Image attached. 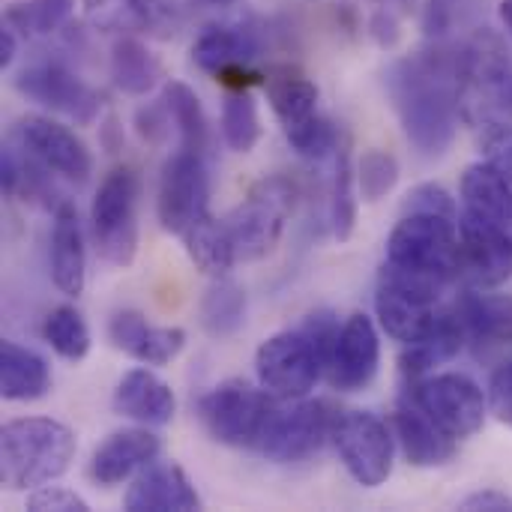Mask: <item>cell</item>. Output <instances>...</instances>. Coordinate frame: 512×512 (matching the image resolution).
Here are the masks:
<instances>
[{
    "label": "cell",
    "instance_id": "cell-1",
    "mask_svg": "<svg viewBox=\"0 0 512 512\" xmlns=\"http://www.w3.org/2000/svg\"><path fill=\"white\" fill-rule=\"evenodd\" d=\"M384 84L411 147L426 159L444 156L462 117V48L408 54L387 69Z\"/></svg>",
    "mask_w": 512,
    "mask_h": 512
},
{
    "label": "cell",
    "instance_id": "cell-2",
    "mask_svg": "<svg viewBox=\"0 0 512 512\" xmlns=\"http://www.w3.org/2000/svg\"><path fill=\"white\" fill-rule=\"evenodd\" d=\"M78 453V438L51 417H21L0 429V480L12 492H27L60 480Z\"/></svg>",
    "mask_w": 512,
    "mask_h": 512
},
{
    "label": "cell",
    "instance_id": "cell-3",
    "mask_svg": "<svg viewBox=\"0 0 512 512\" xmlns=\"http://www.w3.org/2000/svg\"><path fill=\"white\" fill-rule=\"evenodd\" d=\"M387 267L444 291L459 276V219L402 213L387 237Z\"/></svg>",
    "mask_w": 512,
    "mask_h": 512
},
{
    "label": "cell",
    "instance_id": "cell-4",
    "mask_svg": "<svg viewBox=\"0 0 512 512\" xmlns=\"http://www.w3.org/2000/svg\"><path fill=\"white\" fill-rule=\"evenodd\" d=\"M138 201L141 180L135 168L117 165L99 183L90 207L96 252L111 267H129L138 255Z\"/></svg>",
    "mask_w": 512,
    "mask_h": 512
},
{
    "label": "cell",
    "instance_id": "cell-5",
    "mask_svg": "<svg viewBox=\"0 0 512 512\" xmlns=\"http://www.w3.org/2000/svg\"><path fill=\"white\" fill-rule=\"evenodd\" d=\"M273 408L276 402L264 387L231 378L198 399V420L216 444L258 450Z\"/></svg>",
    "mask_w": 512,
    "mask_h": 512
},
{
    "label": "cell",
    "instance_id": "cell-6",
    "mask_svg": "<svg viewBox=\"0 0 512 512\" xmlns=\"http://www.w3.org/2000/svg\"><path fill=\"white\" fill-rule=\"evenodd\" d=\"M297 189L288 177H264L252 186L249 198L234 207L225 219L228 234L234 240L237 261H261L267 258L285 231L288 216L294 213Z\"/></svg>",
    "mask_w": 512,
    "mask_h": 512
},
{
    "label": "cell",
    "instance_id": "cell-7",
    "mask_svg": "<svg viewBox=\"0 0 512 512\" xmlns=\"http://www.w3.org/2000/svg\"><path fill=\"white\" fill-rule=\"evenodd\" d=\"M258 384L279 402L306 399L327 375V363L303 330H285L264 339L255 351Z\"/></svg>",
    "mask_w": 512,
    "mask_h": 512
},
{
    "label": "cell",
    "instance_id": "cell-8",
    "mask_svg": "<svg viewBox=\"0 0 512 512\" xmlns=\"http://www.w3.org/2000/svg\"><path fill=\"white\" fill-rule=\"evenodd\" d=\"M336 453L363 489H378L393 474L396 459V432L372 411H345L333 426Z\"/></svg>",
    "mask_w": 512,
    "mask_h": 512
},
{
    "label": "cell",
    "instance_id": "cell-9",
    "mask_svg": "<svg viewBox=\"0 0 512 512\" xmlns=\"http://www.w3.org/2000/svg\"><path fill=\"white\" fill-rule=\"evenodd\" d=\"M336 411L318 399H294L288 405H276L267 429L261 435L258 453L276 465H294L312 459L327 438H333Z\"/></svg>",
    "mask_w": 512,
    "mask_h": 512
},
{
    "label": "cell",
    "instance_id": "cell-10",
    "mask_svg": "<svg viewBox=\"0 0 512 512\" xmlns=\"http://www.w3.org/2000/svg\"><path fill=\"white\" fill-rule=\"evenodd\" d=\"M408 399L426 411L456 441L471 438L483 429L489 414V396L483 387L462 372H441L414 381Z\"/></svg>",
    "mask_w": 512,
    "mask_h": 512
},
{
    "label": "cell",
    "instance_id": "cell-11",
    "mask_svg": "<svg viewBox=\"0 0 512 512\" xmlns=\"http://www.w3.org/2000/svg\"><path fill=\"white\" fill-rule=\"evenodd\" d=\"M12 87L24 99L75 120L78 126H90L102 111V93L60 60H36L18 69Z\"/></svg>",
    "mask_w": 512,
    "mask_h": 512
},
{
    "label": "cell",
    "instance_id": "cell-12",
    "mask_svg": "<svg viewBox=\"0 0 512 512\" xmlns=\"http://www.w3.org/2000/svg\"><path fill=\"white\" fill-rule=\"evenodd\" d=\"M210 201V177L201 153L177 150L165 165L159 177V195H156V216L159 225L168 234L183 237L186 228L207 213Z\"/></svg>",
    "mask_w": 512,
    "mask_h": 512
},
{
    "label": "cell",
    "instance_id": "cell-13",
    "mask_svg": "<svg viewBox=\"0 0 512 512\" xmlns=\"http://www.w3.org/2000/svg\"><path fill=\"white\" fill-rule=\"evenodd\" d=\"M459 276L483 291L510 282L512 237L504 225L474 213L459 216Z\"/></svg>",
    "mask_w": 512,
    "mask_h": 512
},
{
    "label": "cell",
    "instance_id": "cell-14",
    "mask_svg": "<svg viewBox=\"0 0 512 512\" xmlns=\"http://www.w3.org/2000/svg\"><path fill=\"white\" fill-rule=\"evenodd\" d=\"M15 138L18 147L45 165L48 171L72 180V183H87L93 174V156L87 144L63 123L42 117V114H27L15 123Z\"/></svg>",
    "mask_w": 512,
    "mask_h": 512
},
{
    "label": "cell",
    "instance_id": "cell-15",
    "mask_svg": "<svg viewBox=\"0 0 512 512\" xmlns=\"http://www.w3.org/2000/svg\"><path fill=\"white\" fill-rule=\"evenodd\" d=\"M378 366H381V336L375 321L363 312L348 315L327 360L330 387L342 393H360L375 381Z\"/></svg>",
    "mask_w": 512,
    "mask_h": 512
},
{
    "label": "cell",
    "instance_id": "cell-16",
    "mask_svg": "<svg viewBox=\"0 0 512 512\" xmlns=\"http://www.w3.org/2000/svg\"><path fill=\"white\" fill-rule=\"evenodd\" d=\"M84 15L96 30L153 39H171L183 24L174 0H84Z\"/></svg>",
    "mask_w": 512,
    "mask_h": 512
},
{
    "label": "cell",
    "instance_id": "cell-17",
    "mask_svg": "<svg viewBox=\"0 0 512 512\" xmlns=\"http://www.w3.org/2000/svg\"><path fill=\"white\" fill-rule=\"evenodd\" d=\"M162 453V441L147 429H123V432H114L108 435L93 459H90V480L102 489H111V486H120L126 483L129 477L141 474L147 465H153Z\"/></svg>",
    "mask_w": 512,
    "mask_h": 512
},
{
    "label": "cell",
    "instance_id": "cell-18",
    "mask_svg": "<svg viewBox=\"0 0 512 512\" xmlns=\"http://www.w3.org/2000/svg\"><path fill=\"white\" fill-rule=\"evenodd\" d=\"M123 507L129 512H195L201 510V498L177 462H153L132 480Z\"/></svg>",
    "mask_w": 512,
    "mask_h": 512
},
{
    "label": "cell",
    "instance_id": "cell-19",
    "mask_svg": "<svg viewBox=\"0 0 512 512\" xmlns=\"http://www.w3.org/2000/svg\"><path fill=\"white\" fill-rule=\"evenodd\" d=\"M108 336H111L114 348H120L141 366H168L186 348V330L153 327L135 309L114 312V318L108 324Z\"/></svg>",
    "mask_w": 512,
    "mask_h": 512
},
{
    "label": "cell",
    "instance_id": "cell-20",
    "mask_svg": "<svg viewBox=\"0 0 512 512\" xmlns=\"http://www.w3.org/2000/svg\"><path fill=\"white\" fill-rule=\"evenodd\" d=\"M111 408H114V414H120L138 426L162 429L177 414V396H174L171 384H165L150 369H129L114 387Z\"/></svg>",
    "mask_w": 512,
    "mask_h": 512
},
{
    "label": "cell",
    "instance_id": "cell-21",
    "mask_svg": "<svg viewBox=\"0 0 512 512\" xmlns=\"http://www.w3.org/2000/svg\"><path fill=\"white\" fill-rule=\"evenodd\" d=\"M393 432L396 441L414 468H444L456 459L459 441L447 435L426 411H420L411 399L399 402L393 414Z\"/></svg>",
    "mask_w": 512,
    "mask_h": 512
},
{
    "label": "cell",
    "instance_id": "cell-22",
    "mask_svg": "<svg viewBox=\"0 0 512 512\" xmlns=\"http://www.w3.org/2000/svg\"><path fill=\"white\" fill-rule=\"evenodd\" d=\"M375 312L378 321L384 327V333L402 345L417 342L420 336L429 333V327L435 324L441 306L432 300H423L420 294L402 288L399 282L378 276V294H375Z\"/></svg>",
    "mask_w": 512,
    "mask_h": 512
},
{
    "label": "cell",
    "instance_id": "cell-23",
    "mask_svg": "<svg viewBox=\"0 0 512 512\" xmlns=\"http://www.w3.org/2000/svg\"><path fill=\"white\" fill-rule=\"evenodd\" d=\"M51 279L54 288L66 297H78L87 282V252H84V231L75 204L63 201L54 207L51 225Z\"/></svg>",
    "mask_w": 512,
    "mask_h": 512
},
{
    "label": "cell",
    "instance_id": "cell-24",
    "mask_svg": "<svg viewBox=\"0 0 512 512\" xmlns=\"http://www.w3.org/2000/svg\"><path fill=\"white\" fill-rule=\"evenodd\" d=\"M261 54V36L246 24H213L198 33L192 45V60L213 78L231 66H252Z\"/></svg>",
    "mask_w": 512,
    "mask_h": 512
},
{
    "label": "cell",
    "instance_id": "cell-25",
    "mask_svg": "<svg viewBox=\"0 0 512 512\" xmlns=\"http://www.w3.org/2000/svg\"><path fill=\"white\" fill-rule=\"evenodd\" d=\"M261 87L267 90V102L285 132L318 117V84L306 72L294 66H273Z\"/></svg>",
    "mask_w": 512,
    "mask_h": 512
},
{
    "label": "cell",
    "instance_id": "cell-26",
    "mask_svg": "<svg viewBox=\"0 0 512 512\" xmlns=\"http://www.w3.org/2000/svg\"><path fill=\"white\" fill-rule=\"evenodd\" d=\"M465 339H468V333H465L456 309H441L435 324L429 327V333L420 336L417 342L405 345L402 360H399L402 375L411 378V381L426 378L435 366L453 360L465 348Z\"/></svg>",
    "mask_w": 512,
    "mask_h": 512
},
{
    "label": "cell",
    "instance_id": "cell-27",
    "mask_svg": "<svg viewBox=\"0 0 512 512\" xmlns=\"http://www.w3.org/2000/svg\"><path fill=\"white\" fill-rule=\"evenodd\" d=\"M51 390V366L36 351L3 339L0 345V396L6 402H36Z\"/></svg>",
    "mask_w": 512,
    "mask_h": 512
},
{
    "label": "cell",
    "instance_id": "cell-28",
    "mask_svg": "<svg viewBox=\"0 0 512 512\" xmlns=\"http://www.w3.org/2000/svg\"><path fill=\"white\" fill-rule=\"evenodd\" d=\"M465 213H474L480 219L510 225L512 222V183L492 165V162H474L465 168L459 183Z\"/></svg>",
    "mask_w": 512,
    "mask_h": 512
},
{
    "label": "cell",
    "instance_id": "cell-29",
    "mask_svg": "<svg viewBox=\"0 0 512 512\" xmlns=\"http://www.w3.org/2000/svg\"><path fill=\"white\" fill-rule=\"evenodd\" d=\"M456 315L474 342L512 345V297L483 294V288H477L459 300Z\"/></svg>",
    "mask_w": 512,
    "mask_h": 512
},
{
    "label": "cell",
    "instance_id": "cell-30",
    "mask_svg": "<svg viewBox=\"0 0 512 512\" xmlns=\"http://www.w3.org/2000/svg\"><path fill=\"white\" fill-rule=\"evenodd\" d=\"M183 243H186L189 261L213 279L228 276L231 267L237 264V252H234V240L228 234V225H225V219L210 216V210L186 228Z\"/></svg>",
    "mask_w": 512,
    "mask_h": 512
},
{
    "label": "cell",
    "instance_id": "cell-31",
    "mask_svg": "<svg viewBox=\"0 0 512 512\" xmlns=\"http://www.w3.org/2000/svg\"><path fill=\"white\" fill-rule=\"evenodd\" d=\"M111 81L126 96H147L162 81L159 57L135 36H123L111 48Z\"/></svg>",
    "mask_w": 512,
    "mask_h": 512
},
{
    "label": "cell",
    "instance_id": "cell-32",
    "mask_svg": "<svg viewBox=\"0 0 512 512\" xmlns=\"http://www.w3.org/2000/svg\"><path fill=\"white\" fill-rule=\"evenodd\" d=\"M201 327L213 339H231L246 324V291L231 276H216L198 306Z\"/></svg>",
    "mask_w": 512,
    "mask_h": 512
},
{
    "label": "cell",
    "instance_id": "cell-33",
    "mask_svg": "<svg viewBox=\"0 0 512 512\" xmlns=\"http://www.w3.org/2000/svg\"><path fill=\"white\" fill-rule=\"evenodd\" d=\"M162 102H165V108L171 114L174 129H177L180 150L204 156L207 141H210V129H207V114L201 108L198 93L183 81H168L165 90H162Z\"/></svg>",
    "mask_w": 512,
    "mask_h": 512
},
{
    "label": "cell",
    "instance_id": "cell-34",
    "mask_svg": "<svg viewBox=\"0 0 512 512\" xmlns=\"http://www.w3.org/2000/svg\"><path fill=\"white\" fill-rule=\"evenodd\" d=\"M357 168L351 156V135H342L336 153H333V192H330V222H333V237L339 243L351 240L354 225H357Z\"/></svg>",
    "mask_w": 512,
    "mask_h": 512
},
{
    "label": "cell",
    "instance_id": "cell-35",
    "mask_svg": "<svg viewBox=\"0 0 512 512\" xmlns=\"http://www.w3.org/2000/svg\"><path fill=\"white\" fill-rule=\"evenodd\" d=\"M42 339L51 345V351L66 363H81L90 354V327L84 315L75 306H57L48 312L42 324Z\"/></svg>",
    "mask_w": 512,
    "mask_h": 512
},
{
    "label": "cell",
    "instance_id": "cell-36",
    "mask_svg": "<svg viewBox=\"0 0 512 512\" xmlns=\"http://www.w3.org/2000/svg\"><path fill=\"white\" fill-rule=\"evenodd\" d=\"M222 138L234 153H249L261 141V117L249 90H228L222 102Z\"/></svg>",
    "mask_w": 512,
    "mask_h": 512
},
{
    "label": "cell",
    "instance_id": "cell-37",
    "mask_svg": "<svg viewBox=\"0 0 512 512\" xmlns=\"http://www.w3.org/2000/svg\"><path fill=\"white\" fill-rule=\"evenodd\" d=\"M75 9V0H24L6 9V24L21 36H51L57 33Z\"/></svg>",
    "mask_w": 512,
    "mask_h": 512
},
{
    "label": "cell",
    "instance_id": "cell-38",
    "mask_svg": "<svg viewBox=\"0 0 512 512\" xmlns=\"http://www.w3.org/2000/svg\"><path fill=\"white\" fill-rule=\"evenodd\" d=\"M399 183V159L390 150L372 147L357 162V186L363 201H381Z\"/></svg>",
    "mask_w": 512,
    "mask_h": 512
},
{
    "label": "cell",
    "instance_id": "cell-39",
    "mask_svg": "<svg viewBox=\"0 0 512 512\" xmlns=\"http://www.w3.org/2000/svg\"><path fill=\"white\" fill-rule=\"evenodd\" d=\"M285 138L294 147V153H300L303 159H324V156L336 153V147L342 141V132L336 129V123L330 117L318 114L309 123L285 132Z\"/></svg>",
    "mask_w": 512,
    "mask_h": 512
},
{
    "label": "cell",
    "instance_id": "cell-40",
    "mask_svg": "<svg viewBox=\"0 0 512 512\" xmlns=\"http://www.w3.org/2000/svg\"><path fill=\"white\" fill-rule=\"evenodd\" d=\"M483 159L492 162L512 183V123L507 120H486L480 135Z\"/></svg>",
    "mask_w": 512,
    "mask_h": 512
},
{
    "label": "cell",
    "instance_id": "cell-41",
    "mask_svg": "<svg viewBox=\"0 0 512 512\" xmlns=\"http://www.w3.org/2000/svg\"><path fill=\"white\" fill-rule=\"evenodd\" d=\"M405 213H438V216H450V219H459L456 213V201L453 195L438 186V183H420L408 192L405 198Z\"/></svg>",
    "mask_w": 512,
    "mask_h": 512
},
{
    "label": "cell",
    "instance_id": "cell-42",
    "mask_svg": "<svg viewBox=\"0 0 512 512\" xmlns=\"http://www.w3.org/2000/svg\"><path fill=\"white\" fill-rule=\"evenodd\" d=\"M27 510L33 512H90V504L69 492V489H57V486H39L27 495Z\"/></svg>",
    "mask_w": 512,
    "mask_h": 512
},
{
    "label": "cell",
    "instance_id": "cell-43",
    "mask_svg": "<svg viewBox=\"0 0 512 512\" xmlns=\"http://www.w3.org/2000/svg\"><path fill=\"white\" fill-rule=\"evenodd\" d=\"M489 408L498 417V423H504V426L512 429V363L510 366H501L492 375V384H489Z\"/></svg>",
    "mask_w": 512,
    "mask_h": 512
},
{
    "label": "cell",
    "instance_id": "cell-44",
    "mask_svg": "<svg viewBox=\"0 0 512 512\" xmlns=\"http://www.w3.org/2000/svg\"><path fill=\"white\" fill-rule=\"evenodd\" d=\"M168 126H171V114H168L165 102H162V105H147V108H141V111L135 114V129H138V135H141L144 141H150V144H159V141L165 138Z\"/></svg>",
    "mask_w": 512,
    "mask_h": 512
},
{
    "label": "cell",
    "instance_id": "cell-45",
    "mask_svg": "<svg viewBox=\"0 0 512 512\" xmlns=\"http://www.w3.org/2000/svg\"><path fill=\"white\" fill-rule=\"evenodd\" d=\"M459 510L468 512H512V498L507 492H498V489H483V492H474L468 498H462Z\"/></svg>",
    "mask_w": 512,
    "mask_h": 512
},
{
    "label": "cell",
    "instance_id": "cell-46",
    "mask_svg": "<svg viewBox=\"0 0 512 512\" xmlns=\"http://www.w3.org/2000/svg\"><path fill=\"white\" fill-rule=\"evenodd\" d=\"M15 51H18V39H15V30L6 24L0 30V69H6L15 60Z\"/></svg>",
    "mask_w": 512,
    "mask_h": 512
},
{
    "label": "cell",
    "instance_id": "cell-47",
    "mask_svg": "<svg viewBox=\"0 0 512 512\" xmlns=\"http://www.w3.org/2000/svg\"><path fill=\"white\" fill-rule=\"evenodd\" d=\"M501 114H510L512 117V69L504 81V90H501Z\"/></svg>",
    "mask_w": 512,
    "mask_h": 512
},
{
    "label": "cell",
    "instance_id": "cell-48",
    "mask_svg": "<svg viewBox=\"0 0 512 512\" xmlns=\"http://www.w3.org/2000/svg\"><path fill=\"white\" fill-rule=\"evenodd\" d=\"M501 21H504V27H507V33H510L512 39V0L501 3Z\"/></svg>",
    "mask_w": 512,
    "mask_h": 512
},
{
    "label": "cell",
    "instance_id": "cell-49",
    "mask_svg": "<svg viewBox=\"0 0 512 512\" xmlns=\"http://www.w3.org/2000/svg\"><path fill=\"white\" fill-rule=\"evenodd\" d=\"M414 3H417V0H399V6H402V9H411Z\"/></svg>",
    "mask_w": 512,
    "mask_h": 512
}]
</instances>
